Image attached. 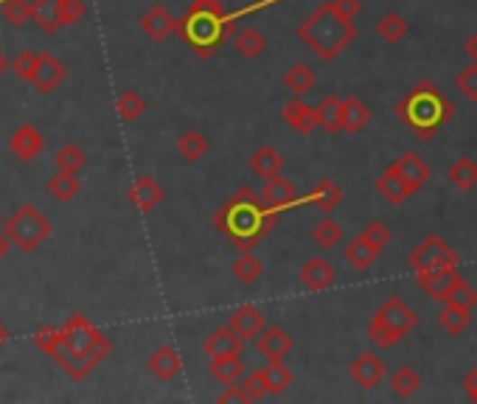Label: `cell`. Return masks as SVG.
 <instances>
[{
  "mask_svg": "<svg viewBox=\"0 0 477 404\" xmlns=\"http://www.w3.org/2000/svg\"><path fill=\"white\" fill-rule=\"evenodd\" d=\"M396 113H399L401 124H405L418 141H430L444 130V124L452 118L455 107L449 105V98L436 85L418 82L405 98L399 101Z\"/></svg>",
  "mask_w": 477,
  "mask_h": 404,
  "instance_id": "obj_3",
  "label": "cell"
},
{
  "mask_svg": "<svg viewBox=\"0 0 477 404\" xmlns=\"http://www.w3.org/2000/svg\"><path fill=\"white\" fill-rule=\"evenodd\" d=\"M298 278H300V284H304L309 292H323V289H329L337 281V272L326 259L315 256V259H309L304 267H300Z\"/></svg>",
  "mask_w": 477,
  "mask_h": 404,
  "instance_id": "obj_15",
  "label": "cell"
},
{
  "mask_svg": "<svg viewBox=\"0 0 477 404\" xmlns=\"http://www.w3.org/2000/svg\"><path fill=\"white\" fill-rule=\"evenodd\" d=\"M264 373H267V382H270V393L272 396L284 393L292 385V371L284 365V360H270L264 365Z\"/></svg>",
  "mask_w": 477,
  "mask_h": 404,
  "instance_id": "obj_40",
  "label": "cell"
},
{
  "mask_svg": "<svg viewBox=\"0 0 477 404\" xmlns=\"http://www.w3.org/2000/svg\"><path fill=\"white\" fill-rule=\"evenodd\" d=\"M208 146H211L208 138L199 133V130H186V133L178 138V152H180V158H183L186 163H197V161L208 152Z\"/></svg>",
  "mask_w": 477,
  "mask_h": 404,
  "instance_id": "obj_34",
  "label": "cell"
},
{
  "mask_svg": "<svg viewBox=\"0 0 477 404\" xmlns=\"http://www.w3.org/2000/svg\"><path fill=\"white\" fill-rule=\"evenodd\" d=\"M48 194H51L54 199L60 202H68L79 194V174H68V171H57L48 177V183H45Z\"/></svg>",
  "mask_w": 477,
  "mask_h": 404,
  "instance_id": "obj_35",
  "label": "cell"
},
{
  "mask_svg": "<svg viewBox=\"0 0 477 404\" xmlns=\"http://www.w3.org/2000/svg\"><path fill=\"white\" fill-rule=\"evenodd\" d=\"M211 376L219 385H236L244 376V363L239 360V354H231V357H211Z\"/></svg>",
  "mask_w": 477,
  "mask_h": 404,
  "instance_id": "obj_30",
  "label": "cell"
},
{
  "mask_svg": "<svg viewBox=\"0 0 477 404\" xmlns=\"http://www.w3.org/2000/svg\"><path fill=\"white\" fill-rule=\"evenodd\" d=\"M393 169L399 171L401 180L408 183L410 197H413L416 191H421L427 183H430V166L421 161L418 152H405V155H401L399 161H393Z\"/></svg>",
  "mask_w": 477,
  "mask_h": 404,
  "instance_id": "obj_13",
  "label": "cell"
},
{
  "mask_svg": "<svg viewBox=\"0 0 477 404\" xmlns=\"http://www.w3.org/2000/svg\"><path fill=\"white\" fill-rule=\"evenodd\" d=\"M219 401L222 404H231V401H239V404H247L250 399H247V393H244V388L236 382V385H225V390L219 393Z\"/></svg>",
  "mask_w": 477,
  "mask_h": 404,
  "instance_id": "obj_52",
  "label": "cell"
},
{
  "mask_svg": "<svg viewBox=\"0 0 477 404\" xmlns=\"http://www.w3.org/2000/svg\"><path fill=\"white\" fill-rule=\"evenodd\" d=\"M242 348H244V337L231 323L214 328L203 343V351L208 354V357H231V354H242Z\"/></svg>",
  "mask_w": 477,
  "mask_h": 404,
  "instance_id": "obj_14",
  "label": "cell"
},
{
  "mask_svg": "<svg viewBox=\"0 0 477 404\" xmlns=\"http://www.w3.org/2000/svg\"><path fill=\"white\" fill-rule=\"evenodd\" d=\"M446 180L455 186L458 191H469L477 186V161L472 158H458L446 169Z\"/></svg>",
  "mask_w": 477,
  "mask_h": 404,
  "instance_id": "obj_31",
  "label": "cell"
},
{
  "mask_svg": "<svg viewBox=\"0 0 477 404\" xmlns=\"http://www.w3.org/2000/svg\"><path fill=\"white\" fill-rule=\"evenodd\" d=\"M9 247H12V239L6 236V231H0V262L6 259V252H9Z\"/></svg>",
  "mask_w": 477,
  "mask_h": 404,
  "instance_id": "obj_56",
  "label": "cell"
},
{
  "mask_svg": "<svg viewBox=\"0 0 477 404\" xmlns=\"http://www.w3.org/2000/svg\"><path fill=\"white\" fill-rule=\"evenodd\" d=\"M32 20L40 25L45 34H54L60 29L57 12H54V0H32Z\"/></svg>",
  "mask_w": 477,
  "mask_h": 404,
  "instance_id": "obj_42",
  "label": "cell"
},
{
  "mask_svg": "<svg viewBox=\"0 0 477 404\" xmlns=\"http://www.w3.org/2000/svg\"><path fill=\"white\" fill-rule=\"evenodd\" d=\"M6 68H9V60L4 57V50H0V76H4V73H6Z\"/></svg>",
  "mask_w": 477,
  "mask_h": 404,
  "instance_id": "obj_58",
  "label": "cell"
},
{
  "mask_svg": "<svg viewBox=\"0 0 477 404\" xmlns=\"http://www.w3.org/2000/svg\"><path fill=\"white\" fill-rule=\"evenodd\" d=\"M463 388H466V396H469L472 401H477V368L466 373V379H463Z\"/></svg>",
  "mask_w": 477,
  "mask_h": 404,
  "instance_id": "obj_54",
  "label": "cell"
},
{
  "mask_svg": "<svg viewBox=\"0 0 477 404\" xmlns=\"http://www.w3.org/2000/svg\"><path fill=\"white\" fill-rule=\"evenodd\" d=\"M368 121H371V107L365 105V101H360L357 96L343 98V130L345 133H351V135L362 133Z\"/></svg>",
  "mask_w": 477,
  "mask_h": 404,
  "instance_id": "obj_25",
  "label": "cell"
},
{
  "mask_svg": "<svg viewBox=\"0 0 477 404\" xmlns=\"http://www.w3.org/2000/svg\"><path fill=\"white\" fill-rule=\"evenodd\" d=\"M332 4H335V9H337L340 14H345V17H351V20H354V17L362 12L360 0H332Z\"/></svg>",
  "mask_w": 477,
  "mask_h": 404,
  "instance_id": "obj_53",
  "label": "cell"
},
{
  "mask_svg": "<svg viewBox=\"0 0 477 404\" xmlns=\"http://www.w3.org/2000/svg\"><path fill=\"white\" fill-rule=\"evenodd\" d=\"M413 272H427L438 267H458V252L452 250L441 236H424L408 259Z\"/></svg>",
  "mask_w": 477,
  "mask_h": 404,
  "instance_id": "obj_7",
  "label": "cell"
},
{
  "mask_svg": "<svg viewBox=\"0 0 477 404\" xmlns=\"http://www.w3.org/2000/svg\"><path fill=\"white\" fill-rule=\"evenodd\" d=\"M362 236L368 239V242H373L380 250H385V244L390 242V227L385 225V222H368L365 227H362Z\"/></svg>",
  "mask_w": 477,
  "mask_h": 404,
  "instance_id": "obj_51",
  "label": "cell"
},
{
  "mask_svg": "<svg viewBox=\"0 0 477 404\" xmlns=\"http://www.w3.org/2000/svg\"><path fill=\"white\" fill-rule=\"evenodd\" d=\"M458 90L469 98V101H477V62H472L469 68H463L458 73V79H455Z\"/></svg>",
  "mask_w": 477,
  "mask_h": 404,
  "instance_id": "obj_50",
  "label": "cell"
},
{
  "mask_svg": "<svg viewBox=\"0 0 477 404\" xmlns=\"http://www.w3.org/2000/svg\"><path fill=\"white\" fill-rule=\"evenodd\" d=\"M259 197L264 199V206H267V208L279 211V214L287 211V208H298V206H300V197H298L295 186L287 180V177H281V174L270 177V180L261 186Z\"/></svg>",
  "mask_w": 477,
  "mask_h": 404,
  "instance_id": "obj_10",
  "label": "cell"
},
{
  "mask_svg": "<svg viewBox=\"0 0 477 404\" xmlns=\"http://www.w3.org/2000/svg\"><path fill=\"white\" fill-rule=\"evenodd\" d=\"M376 191H380L388 202H393V206H399V202H405V199L410 197L408 183L399 177V171L393 169V163L382 171L380 180H376Z\"/></svg>",
  "mask_w": 477,
  "mask_h": 404,
  "instance_id": "obj_28",
  "label": "cell"
},
{
  "mask_svg": "<svg viewBox=\"0 0 477 404\" xmlns=\"http://www.w3.org/2000/svg\"><path fill=\"white\" fill-rule=\"evenodd\" d=\"M42 146H45V138H42V133L37 130V126H32V124H20L17 130L12 133V138H9L12 155L17 161H23V163L34 161L42 152Z\"/></svg>",
  "mask_w": 477,
  "mask_h": 404,
  "instance_id": "obj_12",
  "label": "cell"
},
{
  "mask_svg": "<svg viewBox=\"0 0 477 404\" xmlns=\"http://www.w3.org/2000/svg\"><path fill=\"white\" fill-rule=\"evenodd\" d=\"M354 37H357L354 20L340 14L332 0H329V4L317 6L304 23L298 25V40L304 42L312 54L317 60H323V62L337 60Z\"/></svg>",
  "mask_w": 477,
  "mask_h": 404,
  "instance_id": "obj_2",
  "label": "cell"
},
{
  "mask_svg": "<svg viewBox=\"0 0 477 404\" xmlns=\"http://www.w3.org/2000/svg\"><path fill=\"white\" fill-rule=\"evenodd\" d=\"M4 17L12 25H23L32 20V0H4Z\"/></svg>",
  "mask_w": 477,
  "mask_h": 404,
  "instance_id": "obj_47",
  "label": "cell"
},
{
  "mask_svg": "<svg viewBox=\"0 0 477 404\" xmlns=\"http://www.w3.org/2000/svg\"><path fill=\"white\" fill-rule=\"evenodd\" d=\"M281 115H284V121H287L289 130H295V133H300V135H309L315 126H317V113H315V107H309L307 101H300V96H292V98L287 101L284 110H281Z\"/></svg>",
  "mask_w": 477,
  "mask_h": 404,
  "instance_id": "obj_18",
  "label": "cell"
},
{
  "mask_svg": "<svg viewBox=\"0 0 477 404\" xmlns=\"http://www.w3.org/2000/svg\"><path fill=\"white\" fill-rule=\"evenodd\" d=\"M275 222H279V211L267 208L253 188H239L214 214L219 234L228 236V242H234L239 250H253Z\"/></svg>",
  "mask_w": 477,
  "mask_h": 404,
  "instance_id": "obj_1",
  "label": "cell"
},
{
  "mask_svg": "<svg viewBox=\"0 0 477 404\" xmlns=\"http://www.w3.org/2000/svg\"><path fill=\"white\" fill-rule=\"evenodd\" d=\"M463 50H466V54H469V60L472 62H477V32L466 40V45H463Z\"/></svg>",
  "mask_w": 477,
  "mask_h": 404,
  "instance_id": "obj_55",
  "label": "cell"
},
{
  "mask_svg": "<svg viewBox=\"0 0 477 404\" xmlns=\"http://www.w3.org/2000/svg\"><path fill=\"white\" fill-rule=\"evenodd\" d=\"M127 197H130V202L138 211L149 214V211H155L163 202V188L158 186V180H152V177H138V180L130 186Z\"/></svg>",
  "mask_w": 477,
  "mask_h": 404,
  "instance_id": "obj_21",
  "label": "cell"
},
{
  "mask_svg": "<svg viewBox=\"0 0 477 404\" xmlns=\"http://www.w3.org/2000/svg\"><path fill=\"white\" fill-rule=\"evenodd\" d=\"M436 320H438V326L444 328L446 335L458 337V335L466 332V326H469V320H472V312H469V309H461V307H452V303H444V309L438 312Z\"/></svg>",
  "mask_w": 477,
  "mask_h": 404,
  "instance_id": "obj_33",
  "label": "cell"
},
{
  "mask_svg": "<svg viewBox=\"0 0 477 404\" xmlns=\"http://www.w3.org/2000/svg\"><path fill=\"white\" fill-rule=\"evenodd\" d=\"M37 65H40V57H37V54H32V50H20V54L14 57V62H12V70H14L17 79L34 82Z\"/></svg>",
  "mask_w": 477,
  "mask_h": 404,
  "instance_id": "obj_46",
  "label": "cell"
},
{
  "mask_svg": "<svg viewBox=\"0 0 477 404\" xmlns=\"http://www.w3.org/2000/svg\"><path fill=\"white\" fill-rule=\"evenodd\" d=\"M231 326L236 328V332L244 337V340H256L261 332H264V315L256 309V307H250V303H244V307H239L234 315H231Z\"/></svg>",
  "mask_w": 477,
  "mask_h": 404,
  "instance_id": "obj_23",
  "label": "cell"
},
{
  "mask_svg": "<svg viewBox=\"0 0 477 404\" xmlns=\"http://www.w3.org/2000/svg\"><path fill=\"white\" fill-rule=\"evenodd\" d=\"M444 303H452V307H461V309H474L477 307V289L472 287V284H466V278H463V281L455 287V289H452V295L444 300Z\"/></svg>",
  "mask_w": 477,
  "mask_h": 404,
  "instance_id": "obj_48",
  "label": "cell"
},
{
  "mask_svg": "<svg viewBox=\"0 0 477 404\" xmlns=\"http://www.w3.org/2000/svg\"><path fill=\"white\" fill-rule=\"evenodd\" d=\"M87 158H85V152L77 146V143H65L57 155H54V166L57 171H68V174H79L85 169Z\"/></svg>",
  "mask_w": 477,
  "mask_h": 404,
  "instance_id": "obj_38",
  "label": "cell"
},
{
  "mask_svg": "<svg viewBox=\"0 0 477 404\" xmlns=\"http://www.w3.org/2000/svg\"><path fill=\"white\" fill-rule=\"evenodd\" d=\"M34 345L42 348L45 354H51V357H57V351L62 345V328H40V332L34 335Z\"/></svg>",
  "mask_w": 477,
  "mask_h": 404,
  "instance_id": "obj_49",
  "label": "cell"
},
{
  "mask_svg": "<svg viewBox=\"0 0 477 404\" xmlns=\"http://www.w3.org/2000/svg\"><path fill=\"white\" fill-rule=\"evenodd\" d=\"M261 272H264V264H261L250 250H242V256L234 262L236 281H242V284H256L259 278H261Z\"/></svg>",
  "mask_w": 477,
  "mask_h": 404,
  "instance_id": "obj_39",
  "label": "cell"
},
{
  "mask_svg": "<svg viewBox=\"0 0 477 404\" xmlns=\"http://www.w3.org/2000/svg\"><path fill=\"white\" fill-rule=\"evenodd\" d=\"M416 326H418V315L408 307V303L399 298H388L368 323V340L376 348H390L408 332H413Z\"/></svg>",
  "mask_w": 477,
  "mask_h": 404,
  "instance_id": "obj_5",
  "label": "cell"
},
{
  "mask_svg": "<svg viewBox=\"0 0 477 404\" xmlns=\"http://www.w3.org/2000/svg\"><path fill=\"white\" fill-rule=\"evenodd\" d=\"M141 32H143L149 40L161 42V40H166L171 32H178V20H174V17L169 14L166 6L155 4L152 9H149V12L141 17Z\"/></svg>",
  "mask_w": 477,
  "mask_h": 404,
  "instance_id": "obj_19",
  "label": "cell"
},
{
  "mask_svg": "<svg viewBox=\"0 0 477 404\" xmlns=\"http://www.w3.org/2000/svg\"><path fill=\"white\" fill-rule=\"evenodd\" d=\"M312 236H315V242H317L320 247H335V244H340V239H343V227H340V222H335L332 216H323V219L315 225Z\"/></svg>",
  "mask_w": 477,
  "mask_h": 404,
  "instance_id": "obj_43",
  "label": "cell"
},
{
  "mask_svg": "<svg viewBox=\"0 0 477 404\" xmlns=\"http://www.w3.org/2000/svg\"><path fill=\"white\" fill-rule=\"evenodd\" d=\"M315 85V70L304 62H295L284 70V87L292 93V96H304L309 93Z\"/></svg>",
  "mask_w": 477,
  "mask_h": 404,
  "instance_id": "obj_32",
  "label": "cell"
},
{
  "mask_svg": "<svg viewBox=\"0 0 477 404\" xmlns=\"http://www.w3.org/2000/svg\"><path fill=\"white\" fill-rule=\"evenodd\" d=\"M4 225H6V219H4V214H0V231H4Z\"/></svg>",
  "mask_w": 477,
  "mask_h": 404,
  "instance_id": "obj_59",
  "label": "cell"
},
{
  "mask_svg": "<svg viewBox=\"0 0 477 404\" xmlns=\"http://www.w3.org/2000/svg\"><path fill=\"white\" fill-rule=\"evenodd\" d=\"M376 256H380V247H376L373 242H368L362 234L351 239V242L345 244V250H343V259H345L351 267H354L357 272H368V270L373 267Z\"/></svg>",
  "mask_w": 477,
  "mask_h": 404,
  "instance_id": "obj_22",
  "label": "cell"
},
{
  "mask_svg": "<svg viewBox=\"0 0 477 404\" xmlns=\"http://www.w3.org/2000/svg\"><path fill=\"white\" fill-rule=\"evenodd\" d=\"M317 113V126L329 135H337L343 130V98L340 96H326L315 107Z\"/></svg>",
  "mask_w": 477,
  "mask_h": 404,
  "instance_id": "obj_26",
  "label": "cell"
},
{
  "mask_svg": "<svg viewBox=\"0 0 477 404\" xmlns=\"http://www.w3.org/2000/svg\"><path fill=\"white\" fill-rule=\"evenodd\" d=\"M239 385L244 388V393H247L250 401H259V399L270 396V382H267L264 368H261V371H250L247 376H242Z\"/></svg>",
  "mask_w": 477,
  "mask_h": 404,
  "instance_id": "obj_44",
  "label": "cell"
},
{
  "mask_svg": "<svg viewBox=\"0 0 477 404\" xmlns=\"http://www.w3.org/2000/svg\"><path fill=\"white\" fill-rule=\"evenodd\" d=\"M348 376L354 379V382L365 390H373L376 385H382L385 379V363L380 354L373 351H362L360 357L348 365Z\"/></svg>",
  "mask_w": 477,
  "mask_h": 404,
  "instance_id": "obj_11",
  "label": "cell"
},
{
  "mask_svg": "<svg viewBox=\"0 0 477 404\" xmlns=\"http://www.w3.org/2000/svg\"><path fill=\"white\" fill-rule=\"evenodd\" d=\"M418 388H421V376H418L413 368L401 365V368L393 371V376H390V390H393L399 399H410Z\"/></svg>",
  "mask_w": 477,
  "mask_h": 404,
  "instance_id": "obj_37",
  "label": "cell"
},
{
  "mask_svg": "<svg viewBox=\"0 0 477 404\" xmlns=\"http://www.w3.org/2000/svg\"><path fill=\"white\" fill-rule=\"evenodd\" d=\"M6 236L12 239L14 247H20L23 252L37 250L48 236H51V222H48L45 214H40L34 206H20L4 225Z\"/></svg>",
  "mask_w": 477,
  "mask_h": 404,
  "instance_id": "obj_6",
  "label": "cell"
},
{
  "mask_svg": "<svg viewBox=\"0 0 477 404\" xmlns=\"http://www.w3.org/2000/svg\"><path fill=\"white\" fill-rule=\"evenodd\" d=\"M54 12L60 25H73L85 17V0H54Z\"/></svg>",
  "mask_w": 477,
  "mask_h": 404,
  "instance_id": "obj_45",
  "label": "cell"
},
{
  "mask_svg": "<svg viewBox=\"0 0 477 404\" xmlns=\"http://www.w3.org/2000/svg\"><path fill=\"white\" fill-rule=\"evenodd\" d=\"M228 17L231 14H225L222 0H194L183 20H178V32L197 57L208 60L228 37Z\"/></svg>",
  "mask_w": 477,
  "mask_h": 404,
  "instance_id": "obj_4",
  "label": "cell"
},
{
  "mask_svg": "<svg viewBox=\"0 0 477 404\" xmlns=\"http://www.w3.org/2000/svg\"><path fill=\"white\" fill-rule=\"evenodd\" d=\"M416 281L424 295H430L433 300H446L452 295V289L463 281V275L455 267H438V270L416 272Z\"/></svg>",
  "mask_w": 477,
  "mask_h": 404,
  "instance_id": "obj_9",
  "label": "cell"
},
{
  "mask_svg": "<svg viewBox=\"0 0 477 404\" xmlns=\"http://www.w3.org/2000/svg\"><path fill=\"white\" fill-rule=\"evenodd\" d=\"M234 48L239 50V54L244 60H256L264 54V48H267V40L259 29H253V25H244V29H239L234 34Z\"/></svg>",
  "mask_w": 477,
  "mask_h": 404,
  "instance_id": "obj_29",
  "label": "cell"
},
{
  "mask_svg": "<svg viewBox=\"0 0 477 404\" xmlns=\"http://www.w3.org/2000/svg\"><path fill=\"white\" fill-rule=\"evenodd\" d=\"M256 348L261 357L270 363V360H284L287 354L292 351V337L284 332L281 326H264V332L256 337Z\"/></svg>",
  "mask_w": 477,
  "mask_h": 404,
  "instance_id": "obj_16",
  "label": "cell"
},
{
  "mask_svg": "<svg viewBox=\"0 0 477 404\" xmlns=\"http://www.w3.org/2000/svg\"><path fill=\"white\" fill-rule=\"evenodd\" d=\"M9 343V332H6V328L4 326H0V348H4Z\"/></svg>",
  "mask_w": 477,
  "mask_h": 404,
  "instance_id": "obj_57",
  "label": "cell"
},
{
  "mask_svg": "<svg viewBox=\"0 0 477 404\" xmlns=\"http://www.w3.org/2000/svg\"><path fill=\"white\" fill-rule=\"evenodd\" d=\"M307 202H309V206H315V208H320L326 216H332V214L340 208V202H343V191H340L332 180H320V183L309 191Z\"/></svg>",
  "mask_w": 477,
  "mask_h": 404,
  "instance_id": "obj_27",
  "label": "cell"
},
{
  "mask_svg": "<svg viewBox=\"0 0 477 404\" xmlns=\"http://www.w3.org/2000/svg\"><path fill=\"white\" fill-rule=\"evenodd\" d=\"M115 110H118V115L124 121H135V118H141L146 113V101L135 90H124L115 98Z\"/></svg>",
  "mask_w": 477,
  "mask_h": 404,
  "instance_id": "obj_41",
  "label": "cell"
},
{
  "mask_svg": "<svg viewBox=\"0 0 477 404\" xmlns=\"http://www.w3.org/2000/svg\"><path fill=\"white\" fill-rule=\"evenodd\" d=\"M65 76H68V68L54 54H40V65L32 85L37 87V93H51L62 85Z\"/></svg>",
  "mask_w": 477,
  "mask_h": 404,
  "instance_id": "obj_20",
  "label": "cell"
},
{
  "mask_svg": "<svg viewBox=\"0 0 477 404\" xmlns=\"http://www.w3.org/2000/svg\"><path fill=\"white\" fill-rule=\"evenodd\" d=\"M110 354V340L105 335H98V340L85 351V354H60L57 363L68 371L70 379H85L98 363Z\"/></svg>",
  "mask_w": 477,
  "mask_h": 404,
  "instance_id": "obj_8",
  "label": "cell"
},
{
  "mask_svg": "<svg viewBox=\"0 0 477 404\" xmlns=\"http://www.w3.org/2000/svg\"><path fill=\"white\" fill-rule=\"evenodd\" d=\"M408 29H410V23L399 12H388L385 17H380V23H376V34H380L385 42H401Z\"/></svg>",
  "mask_w": 477,
  "mask_h": 404,
  "instance_id": "obj_36",
  "label": "cell"
},
{
  "mask_svg": "<svg viewBox=\"0 0 477 404\" xmlns=\"http://www.w3.org/2000/svg\"><path fill=\"white\" fill-rule=\"evenodd\" d=\"M250 169H253V174H259L261 180H270V177L284 171V158L275 146H259L253 152V158H250Z\"/></svg>",
  "mask_w": 477,
  "mask_h": 404,
  "instance_id": "obj_24",
  "label": "cell"
},
{
  "mask_svg": "<svg viewBox=\"0 0 477 404\" xmlns=\"http://www.w3.org/2000/svg\"><path fill=\"white\" fill-rule=\"evenodd\" d=\"M146 368L158 379V382H171V379L183 371V360H180V354L174 345H161L152 357H149Z\"/></svg>",
  "mask_w": 477,
  "mask_h": 404,
  "instance_id": "obj_17",
  "label": "cell"
}]
</instances>
